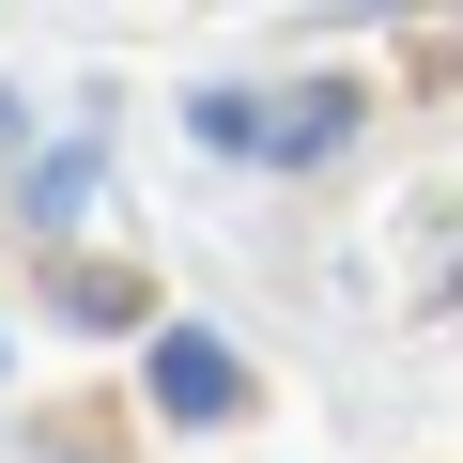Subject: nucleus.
I'll return each mask as SVG.
<instances>
[{
	"label": "nucleus",
	"mask_w": 463,
	"mask_h": 463,
	"mask_svg": "<svg viewBox=\"0 0 463 463\" xmlns=\"http://www.w3.org/2000/svg\"><path fill=\"white\" fill-rule=\"evenodd\" d=\"M185 124H201L216 155H279V170H294V155H340V124H355V78H294V93H201Z\"/></svg>",
	"instance_id": "nucleus-1"
},
{
	"label": "nucleus",
	"mask_w": 463,
	"mask_h": 463,
	"mask_svg": "<svg viewBox=\"0 0 463 463\" xmlns=\"http://www.w3.org/2000/svg\"><path fill=\"white\" fill-rule=\"evenodd\" d=\"M155 417H248V355H232V340H201V325H170L155 340Z\"/></svg>",
	"instance_id": "nucleus-2"
},
{
	"label": "nucleus",
	"mask_w": 463,
	"mask_h": 463,
	"mask_svg": "<svg viewBox=\"0 0 463 463\" xmlns=\"http://www.w3.org/2000/svg\"><path fill=\"white\" fill-rule=\"evenodd\" d=\"M0 124H16V109H0Z\"/></svg>",
	"instance_id": "nucleus-3"
}]
</instances>
